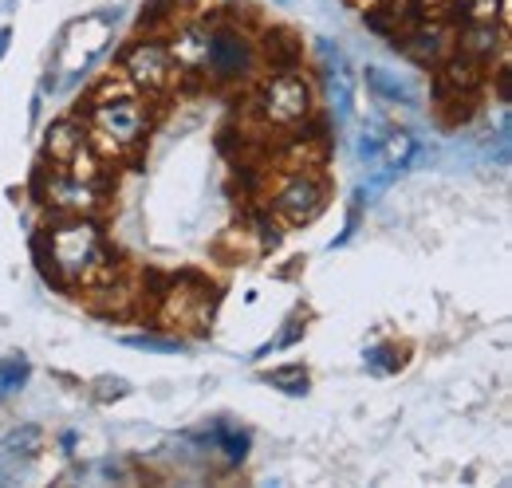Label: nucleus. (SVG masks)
Segmentation results:
<instances>
[{"instance_id": "nucleus-1", "label": "nucleus", "mask_w": 512, "mask_h": 488, "mask_svg": "<svg viewBox=\"0 0 512 488\" xmlns=\"http://www.w3.org/2000/svg\"><path fill=\"white\" fill-rule=\"evenodd\" d=\"M83 130H87V142L111 162V158H127V154H138L142 150V142H146V134H150V103H146V95H138L130 83H123L119 75L115 79H107L95 95H91V103H87V111H83Z\"/></svg>"}, {"instance_id": "nucleus-2", "label": "nucleus", "mask_w": 512, "mask_h": 488, "mask_svg": "<svg viewBox=\"0 0 512 488\" xmlns=\"http://www.w3.org/2000/svg\"><path fill=\"white\" fill-rule=\"evenodd\" d=\"M44 260L60 284L79 288V292L95 288L119 268L95 217H56L44 229Z\"/></svg>"}, {"instance_id": "nucleus-3", "label": "nucleus", "mask_w": 512, "mask_h": 488, "mask_svg": "<svg viewBox=\"0 0 512 488\" xmlns=\"http://www.w3.org/2000/svg\"><path fill=\"white\" fill-rule=\"evenodd\" d=\"M249 115L264 130H296L316 115V91L300 67L268 71L249 95Z\"/></svg>"}, {"instance_id": "nucleus-4", "label": "nucleus", "mask_w": 512, "mask_h": 488, "mask_svg": "<svg viewBox=\"0 0 512 488\" xmlns=\"http://www.w3.org/2000/svg\"><path fill=\"white\" fill-rule=\"evenodd\" d=\"M327 178L320 174V162H292L284 170H276L272 189H268V209L284 221V225H312L327 209Z\"/></svg>"}, {"instance_id": "nucleus-5", "label": "nucleus", "mask_w": 512, "mask_h": 488, "mask_svg": "<svg viewBox=\"0 0 512 488\" xmlns=\"http://www.w3.org/2000/svg\"><path fill=\"white\" fill-rule=\"evenodd\" d=\"M119 79L130 83L138 95L154 99V95H170L182 83V71H178V63L170 60L162 36H138L119 56Z\"/></svg>"}, {"instance_id": "nucleus-6", "label": "nucleus", "mask_w": 512, "mask_h": 488, "mask_svg": "<svg viewBox=\"0 0 512 488\" xmlns=\"http://www.w3.org/2000/svg\"><path fill=\"white\" fill-rule=\"evenodd\" d=\"M256 71H260L256 36H249L245 28H237L229 20H217L213 24V36H209L205 79L209 83H221V87H237V83H249Z\"/></svg>"}, {"instance_id": "nucleus-7", "label": "nucleus", "mask_w": 512, "mask_h": 488, "mask_svg": "<svg viewBox=\"0 0 512 488\" xmlns=\"http://www.w3.org/2000/svg\"><path fill=\"white\" fill-rule=\"evenodd\" d=\"M213 307H217V292L213 284H205L201 276H182L174 280L162 300H158V319L166 331H190V335H205L213 323Z\"/></svg>"}, {"instance_id": "nucleus-8", "label": "nucleus", "mask_w": 512, "mask_h": 488, "mask_svg": "<svg viewBox=\"0 0 512 488\" xmlns=\"http://www.w3.org/2000/svg\"><path fill=\"white\" fill-rule=\"evenodd\" d=\"M40 197L60 217H99L107 205V182L103 178H79L64 166H48L40 178Z\"/></svg>"}, {"instance_id": "nucleus-9", "label": "nucleus", "mask_w": 512, "mask_h": 488, "mask_svg": "<svg viewBox=\"0 0 512 488\" xmlns=\"http://www.w3.org/2000/svg\"><path fill=\"white\" fill-rule=\"evenodd\" d=\"M453 40H457V28L449 24L442 12H430V16L414 20V24H406V28L394 36V48H398L402 56H410L418 67L438 71V67L453 56Z\"/></svg>"}, {"instance_id": "nucleus-10", "label": "nucleus", "mask_w": 512, "mask_h": 488, "mask_svg": "<svg viewBox=\"0 0 512 488\" xmlns=\"http://www.w3.org/2000/svg\"><path fill=\"white\" fill-rule=\"evenodd\" d=\"M111 44V16H83L67 28L64 44H60V56H56V67L60 75L71 79V75H83L91 63L99 60Z\"/></svg>"}, {"instance_id": "nucleus-11", "label": "nucleus", "mask_w": 512, "mask_h": 488, "mask_svg": "<svg viewBox=\"0 0 512 488\" xmlns=\"http://www.w3.org/2000/svg\"><path fill=\"white\" fill-rule=\"evenodd\" d=\"M209 36H213V24L201 20V16H182V20H174V24L162 32L166 52H170V60L178 63L182 79H205Z\"/></svg>"}, {"instance_id": "nucleus-12", "label": "nucleus", "mask_w": 512, "mask_h": 488, "mask_svg": "<svg viewBox=\"0 0 512 488\" xmlns=\"http://www.w3.org/2000/svg\"><path fill=\"white\" fill-rule=\"evenodd\" d=\"M505 44H509V24H501V20H473V24H457L453 52L489 71L493 63H505Z\"/></svg>"}, {"instance_id": "nucleus-13", "label": "nucleus", "mask_w": 512, "mask_h": 488, "mask_svg": "<svg viewBox=\"0 0 512 488\" xmlns=\"http://www.w3.org/2000/svg\"><path fill=\"white\" fill-rule=\"evenodd\" d=\"M323 83H327V95H331V111H335V119L343 122L351 115V75H347V60L331 48V44H323Z\"/></svg>"}, {"instance_id": "nucleus-14", "label": "nucleus", "mask_w": 512, "mask_h": 488, "mask_svg": "<svg viewBox=\"0 0 512 488\" xmlns=\"http://www.w3.org/2000/svg\"><path fill=\"white\" fill-rule=\"evenodd\" d=\"M442 12H453L446 16L449 24H473V20H501L509 24V0H442Z\"/></svg>"}, {"instance_id": "nucleus-15", "label": "nucleus", "mask_w": 512, "mask_h": 488, "mask_svg": "<svg viewBox=\"0 0 512 488\" xmlns=\"http://www.w3.org/2000/svg\"><path fill=\"white\" fill-rule=\"evenodd\" d=\"M83 146H87V130H83L79 119H64L48 130V162H52V166L71 162Z\"/></svg>"}, {"instance_id": "nucleus-16", "label": "nucleus", "mask_w": 512, "mask_h": 488, "mask_svg": "<svg viewBox=\"0 0 512 488\" xmlns=\"http://www.w3.org/2000/svg\"><path fill=\"white\" fill-rule=\"evenodd\" d=\"M363 75H367V87H371L379 99H386V103H398V107H414V103H418V91H414L402 75H394V71H386V67H367Z\"/></svg>"}, {"instance_id": "nucleus-17", "label": "nucleus", "mask_w": 512, "mask_h": 488, "mask_svg": "<svg viewBox=\"0 0 512 488\" xmlns=\"http://www.w3.org/2000/svg\"><path fill=\"white\" fill-rule=\"evenodd\" d=\"M268 386H276V390H284V394H292V398H300V394H308V386H312V378H308V370L300 363H288V366H276V370H264L260 374Z\"/></svg>"}, {"instance_id": "nucleus-18", "label": "nucleus", "mask_w": 512, "mask_h": 488, "mask_svg": "<svg viewBox=\"0 0 512 488\" xmlns=\"http://www.w3.org/2000/svg\"><path fill=\"white\" fill-rule=\"evenodd\" d=\"M24 382H28V363H24L20 355L0 359V398H12Z\"/></svg>"}, {"instance_id": "nucleus-19", "label": "nucleus", "mask_w": 512, "mask_h": 488, "mask_svg": "<svg viewBox=\"0 0 512 488\" xmlns=\"http://www.w3.org/2000/svg\"><path fill=\"white\" fill-rule=\"evenodd\" d=\"M402 355H406V351H402L398 343H379V347H371L363 359H367V366H371L375 374H390V370H398V366L406 363Z\"/></svg>"}, {"instance_id": "nucleus-20", "label": "nucleus", "mask_w": 512, "mask_h": 488, "mask_svg": "<svg viewBox=\"0 0 512 488\" xmlns=\"http://www.w3.org/2000/svg\"><path fill=\"white\" fill-rule=\"evenodd\" d=\"M130 347H138V351H178L182 343L178 339H142V335H134V339H127Z\"/></svg>"}, {"instance_id": "nucleus-21", "label": "nucleus", "mask_w": 512, "mask_h": 488, "mask_svg": "<svg viewBox=\"0 0 512 488\" xmlns=\"http://www.w3.org/2000/svg\"><path fill=\"white\" fill-rule=\"evenodd\" d=\"M8 40H12V28H0V60H4V52H8Z\"/></svg>"}]
</instances>
